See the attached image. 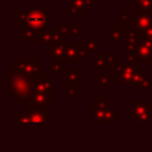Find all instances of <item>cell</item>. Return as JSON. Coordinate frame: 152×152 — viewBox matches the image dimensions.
<instances>
[{
	"label": "cell",
	"instance_id": "4",
	"mask_svg": "<svg viewBox=\"0 0 152 152\" xmlns=\"http://www.w3.org/2000/svg\"><path fill=\"white\" fill-rule=\"evenodd\" d=\"M152 27V14L150 10L135 8L134 20H131L129 28L132 31H146Z\"/></svg>",
	"mask_w": 152,
	"mask_h": 152
},
{
	"label": "cell",
	"instance_id": "31",
	"mask_svg": "<svg viewBox=\"0 0 152 152\" xmlns=\"http://www.w3.org/2000/svg\"><path fill=\"white\" fill-rule=\"evenodd\" d=\"M76 50H77V55H78V57H80L81 61H82V59L87 56V53H88V50H87V48H86V45H84L83 42L76 43Z\"/></svg>",
	"mask_w": 152,
	"mask_h": 152
},
{
	"label": "cell",
	"instance_id": "3",
	"mask_svg": "<svg viewBox=\"0 0 152 152\" xmlns=\"http://www.w3.org/2000/svg\"><path fill=\"white\" fill-rule=\"evenodd\" d=\"M15 63L24 74L33 78H38L44 74V65L37 58H17Z\"/></svg>",
	"mask_w": 152,
	"mask_h": 152
},
{
	"label": "cell",
	"instance_id": "29",
	"mask_svg": "<svg viewBox=\"0 0 152 152\" xmlns=\"http://www.w3.org/2000/svg\"><path fill=\"white\" fill-rule=\"evenodd\" d=\"M146 70L144 69V68H139L137 71H135V74H134V76H133V78H132V84H133V87H135V86H138L141 81H142V78L146 76Z\"/></svg>",
	"mask_w": 152,
	"mask_h": 152
},
{
	"label": "cell",
	"instance_id": "28",
	"mask_svg": "<svg viewBox=\"0 0 152 152\" xmlns=\"http://www.w3.org/2000/svg\"><path fill=\"white\" fill-rule=\"evenodd\" d=\"M91 107H96V108H108V96H103V95H99L96 97V100L91 103Z\"/></svg>",
	"mask_w": 152,
	"mask_h": 152
},
{
	"label": "cell",
	"instance_id": "19",
	"mask_svg": "<svg viewBox=\"0 0 152 152\" xmlns=\"http://www.w3.org/2000/svg\"><path fill=\"white\" fill-rule=\"evenodd\" d=\"M97 55H100L104 61H106V63L108 64V68L109 69H114L118 64H119V58H120V56H119V53H113V55H110V53H103V52H99Z\"/></svg>",
	"mask_w": 152,
	"mask_h": 152
},
{
	"label": "cell",
	"instance_id": "23",
	"mask_svg": "<svg viewBox=\"0 0 152 152\" xmlns=\"http://www.w3.org/2000/svg\"><path fill=\"white\" fill-rule=\"evenodd\" d=\"M40 42L43 43L44 48H51L55 45V32H50V31H45L42 37H40Z\"/></svg>",
	"mask_w": 152,
	"mask_h": 152
},
{
	"label": "cell",
	"instance_id": "26",
	"mask_svg": "<svg viewBox=\"0 0 152 152\" xmlns=\"http://www.w3.org/2000/svg\"><path fill=\"white\" fill-rule=\"evenodd\" d=\"M152 77H151V75H148V74H146V76L142 78V81L138 84V86H135L134 88H135V90H138V91H141V90H148L150 88H151V86H152Z\"/></svg>",
	"mask_w": 152,
	"mask_h": 152
},
{
	"label": "cell",
	"instance_id": "30",
	"mask_svg": "<svg viewBox=\"0 0 152 152\" xmlns=\"http://www.w3.org/2000/svg\"><path fill=\"white\" fill-rule=\"evenodd\" d=\"M65 94L71 99V101H75L77 96L82 95L81 90H77L76 87H72V86H65Z\"/></svg>",
	"mask_w": 152,
	"mask_h": 152
},
{
	"label": "cell",
	"instance_id": "25",
	"mask_svg": "<svg viewBox=\"0 0 152 152\" xmlns=\"http://www.w3.org/2000/svg\"><path fill=\"white\" fill-rule=\"evenodd\" d=\"M91 68H93V69H96V70L109 69V68H108V64L106 63V61H104L100 55H96V57H94V58L91 59Z\"/></svg>",
	"mask_w": 152,
	"mask_h": 152
},
{
	"label": "cell",
	"instance_id": "27",
	"mask_svg": "<svg viewBox=\"0 0 152 152\" xmlns=\"http://www.w3.org/2000/svg\"><path fill=\"white\" fill-rule=\"evenodd\" d=\"M132 5L135 6V8H145L152 11V0H129Z\"/></svg>",
	"mask_w": 152,
	"mask_h": 152
},
{
	"label": "cell",
	"instance_id": "15",
	"mask_svg": "<svg viewBox=\"0 0 152 152\" xmlns=\"http://www.w3.org/2000/svg\"><path fill=\"white\" fill-rule=\"evenodd\" d=\"M80 75H81V70L76 69V70H68L65 74V86H80L81 84V80H80Z\"/></svg>",
	"mask_w": 152,
	"mask_h": 152
},
{
	"label": "cell",
	"instance_id": "22",
	"mask_svg": "<svg viewBox=\"0 0 152 152\" xmlns=\"http://www.w3.org/2000/svg\"><path fill=\"white\" fill-rule=\"evenodd\" d=\"M84 45L88 50V52H95L99 48L102 46V43L97 40V37H87L86 42H84Z\"/></svg>",
	"mask_w": 152,
	"mask_h": 152
},
{
	"label": "cell",
	"instance_id": "18",
	"mask_svg": "<svg viewBox=\"0 0 152 152\" xmlns=\"http://www.w3.org/2000/svg\"><path fill=\"white\" fill-rule=\"evenodd\" d=\"M97 0H70V7H75L78 10L88 11L96 4Z\"/></svg>",
	"mask_w": 152,
	"mask_h": 152
},
{
	"label": "cell",
	"instance_id": "1",
	"mask_svg": "<svg viewBox=\"0 0 152 152\" xmlns=\"http://www.w3.org/2000/svg\"><path fill=\"white\" fill-rule=\"evenodd\" d=\"M36 78L24 74L17 63H12L5 72V94L11 101H30L34 95Z\"/></svg>",
	"mask_w": 152,
	"mask_h": 152
},
{
	"label": "cell",
	"instance_id": "6",
	"mask_svg": "<svg viewBox=\"0 0 152 152\" xmlns=\"http://www.w3.org/2000/svg\"><path fill=\"white\" fill-rule=\"evenodd\" d=\"M34 94H42L45 95L50 99V101L55 100V94H53V87L51 80L48 77V75L43 74L34 81V87H33Z\"/></svg>",
	"mask_w": 152,
	"mask_h": 152
},
{
	"label": "cell",
	"instance_id": "11",
	"mask_svg": "<svg viewBox=\"0 0 152 152\" xmlns=\"http://www.w3.org/2000/svg\"><path fill=\"white\" fill-rule=\"evenodd\" d=\"M27 120L28 122H40V124H46L49 122L48 114L44 112V109H38V108H30L26 110Z\"/></svg>",
	"mask_w": 152,
	"mask_h": 152
},
{
	"label": "cell",
	"instance_id": "32",
	"mask_svg": "<svg viewBox=\"0 0 152 152\" xmlns=\"http://www.w3.org/2000/svg\"><path fill=\"white\" fill-rule=\"evenodd\" d=\"M151 120H152V112L135 118L134 119V122L135 124H148V122H151Z\"/></svg>",
	"mask_w": 152,
	"mask_h": 152
},
{
	"label": "cell",
	"instance_id": "8",
	"mask_svg": "<svg viewBox=\"0 0 152 152\" xmlns=\"http://www.w3.org/2000/svg\"><path fill=\"white\" fill-rule=\"evenodd\" d=\"M50 99L45 95H42V94H34L32 100L30 101H25V102H21V106L25 107L26 109H30V108H38V109H44L49 106L50 103Z\"/></svg>",
	"mask_w": 152,
	"mask_h": 152
},
{
	"label": "cell",
	"instance_id": "13",
	"mask_svg": "<svg viewBox=\"0 0 152 152\" xmlns=\"http://www.w3.org/2000/svg\"><path fill=\"white\" fill-rule=\"evenodd\" d=\"M65 50H66V42L59 43V44H55L53 46H51L49 49V57L52 58L53 61L63 59V57L65 55Z\"/></svg>",
	"mask_w": 152,
	"mask_h": 152
},
{
	"label": "cell",
	"instance_id": "21",
	"mask_svg": "<svg viewBox=\"0 0 152 152\" xmlns=\"http://www.w3.org/2000/svg\"><path fill=\"white\" fill-rule=\"evenodd\" d=\"M104 122H110V124H118L119 122V107H113L108 108L104 114Z\"/></svg>",
	"mask_w": 152,
	"mask_h": 152
},
{
	"label": "cell",
	"instance_id": "10",
	"mask_svg": "<svg viewBox=\"0 0 152 152\" xmlns=\"http://www.w3.org/2000/svg\"><path fill=\"white\" fill-rule=\"evenodd\" d=\"M63 63H81V59L77 55V50H76V43L74 42H66V50H65V55L63 57V59H61Z\"/></svg>",
	"mask_w": 152,
	"mask_h": 152
},
{
	"label": "cell",
	"instance_id": "35",
	"mask_svg": "<svg viewBox=\"0 0 152 152\" xmlns=\"http://www.w3.org/2000/svg\"><path fill=\"white\" fill-rule=\"evenodd\" d=\"M142 32H144L145 38H147L148 40H151V42H152V27H151V28H148V30H146V31H142Z\"/></svg>",
	"mask_w": 152,
	"mask_h": 152
},
{
	"label": "cell",
	"instance_id": "9",
	"mask_svg": "<svg viewBox=\"0 0 152 152\" xmlns=\"http://www.w3.org/2000/svg\"><path fill=\"white\" fill-rule=\"evenodd\" d=\"M129 106H131V113H129V116L135 119L140 115H144V114H147L150 113L151 110V102L150 101H146V102H137V101H131L129 102Z\"/></svg>",
	"mask_w": 152,
	"mask_h": 152
},
{
	"label": "cell",
	"instance_id": "5",
	"mask_svg": "<svg viewBox=\"0 0 152 152\" xmlns=\"http://www.w3.org/2000/svg\"><path fill=\"white\" fill-rule=\"evenodd\" d=\"M140 68V65H133L129 63H121L114 68V76L115 80L119 81L120 86H128L132 84V78L135 71Z\"/></svg>",
	"mask_w": 152,
	"mask_h": 152
},
{
	"label": "cell",
	"instance_id": "20",
	"mask_svg": "<svg viewBox=\"0 0 152 152\" xmlns=\"http://www.w3.org/2000/svg\"><path fill=\"white\" fill-rule=\"evenodd\" d=\"M71 26L72 25H71L70 20H59V23L53 26V32H57V33L65 36V34H69Z\"/></svg>",
	"mask_w": 152,
	"mask_h": 152
},
{
	"label": "cell",
	"instance_id": "16",
	"mask_svg": "<svg viewBox=\"0 0 152 152\" xmlns=\"http://www.w3.org/2000/svg\"><path fill=\"white\" fill-rule=\"evenodd\" d=\"M68 69H65V63H63L61 59H56L51 62L48 66V74L53 75V74H66Z\"/></svg>",
	"mask_w": 152,
	"mask_h": 152
},
{
	"label": "cell",
	"instance_id": "2",
	"mask_svg": "<svg viewBox=\"0 0 152 152\" xmlns=\"http://www.w3.org/2000/svg\"><path fill=\"white\" fill-rule=\"evenodd\" d=\"M17 25L28 26L34 31H49V10H17Z\"/></svg>",
	"mask_w": 152,
	"mask_h": 152
},
{
	"label": "cell",
	"instance_id": "14",
	"mask_svg": "<svg viewBox=\"0 0 152 152\" xmlns=\"http://www.w3.org/2000/svg\"><path fill=\"white\" fill-rule=\"evenodd\" d=\"M21 30H23V37H21L23 42H27V40H32V42H38L39 40L40 42V37L44 33V32L34 31L28 26H23Z\"/></svg>",
	"mask_w": 152,
	"mask_h": 152
},
{
	"label": "cell",
	"instance_id": "34",
	"mask_svg": "<svg viewBox=\"0 0 152 152\" xmlns=\"http://www.w3.org/2000/svg\"><path fill=\"white\" fill-rule=\"evenodd\" d=\"M81 30H82L81 26H71V28H70V31H69V36H71V37H77V36L81 34Z\"/></svg>",
	"mask_w": 152,
	"mask_h": 152
},
{
	"label": "cell",
	"instance_id": "33",
	"mask_svg": "<svg viewBox=\"0 0 152 152\" xmlns=\"http://www.w3.org/2000/svg\"><path fill=\"white\" fill-rule=\"evenodd\" d=\"M65 14H69V15H86L87 14V11H83V10H78V8H75V7H69L68 10L64 11Z\"/></svg>",
	"mask_w": 152,
	"mask_h": 152
},
{
	"label": "cell",
	"instance_id": "12",
	"mask_svg": "<svg viewBox=\"0 0 152 152\" xmlns=\"http://www.w3.org/2000/svg\"><path fill=\"white\" fill-rule=\"evenodd\" d=\"M108 32H109V36H108L109 42H124V39H126L125 30L120 25L108 26Z\"/></svg>",
	"mask_w": 152,
	"mask_h": 152
},
{
	"label": "cell",
	"instance_id": "24",
	"mask_svg": "<svg viewBox=\"0 0 152 152\" xmlns=\"http://www.w3.org/2000/svg\"><path fill=\"white\" fill-rule=\"evenodd\" d=\"M131 11L127 8H121L119 11V25L125 28L126 25L131 23Z\"/></svg>",
	"mask_w": 152,
	"mask_h": 152
},
{
	"label": "cell",
	"instance_id": "7",
	"mask_svg": "<svg viewBox=\"0 0 152 152\" xmlns=\"http://www.w3.org/2000/svg\"><path fill=\"white\" fill-rule=\"evenodd\" d=\"M140 43L137 48V53L140 58L141 64H148L152 61V42L145 38L144 32L140 31Z\"/></svg>",
	"mask_w": 152,
	"mask_h": 152
},
{
	"label": "cell",
	"instance_id": "17",
	"mask_svg": "<svg viewBox=\"0 0 152 152\" xmlns=\"http://www.w3.org/2000/svg\"><path fill=\"white\" fill-rule=\"evenodd\" d=\"M114 80H115L114 74H99L97 75L99 84L102 87L103 90H107L108 87L113 86L114 84Z\"/></svg>",
	"mask_w": 152,
	"mask_h": 152
}]
</instances>
